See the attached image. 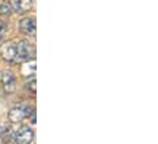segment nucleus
<instances>
[{
  "mask_svg": "<svg viewBox=\"0 0 158 144\" xmlns=\"http://www.w3.org/2000/svg\"><path fill=\"white\" fill-rule=\"evenodd\" d=\"M5 33H6V25L5 22L0 21V39L5 36Z\"/></svg>",
  "mask_w": 158,
  "mask_h": 144,
  "instance_id": "nucleus-10",
  "label": "nucleus"
},
{
  "mask_svg": "<svg viewBox=\"0 0 158 144\" xmlns=\"http://www.w3.org/2000/svg\"><path fill=\"white\" fill-rule=\"evenodd\" d=\"M0 82H1V86L4 88V92L5 93H12L16 88V79H15V76L12 74V72L10 71H2L0 74Z\"/></svg>",
  "mask_w": 158,
  "mask_h": 144,
  "instance_id": "nucleus-5",
  "label": "nucleus"
},
{
  "mask_svg": "<svg viewBox=\"0 0 158 144\" xmlns=\"http://www.w3.org/2000/svg\"><path fill=\"white\" fill-rule=\"evenodd\" d=\"M12 5H14L15 11H17L20 14H25L32 9L33 0H14Z\"/></svg>",
  "mask_w": 158,
  "mask_h": 144,
  "instance_id": "nucleus-7",
  "label": "nucleus"
},
{
  "mask_svg": "<svg viewBox=\"0 0 158 144\" xmlns=\"http://www.w3.org/2000/svg\"><path fill=\"white\" fill-rule=\"evenodd\" d=\"M20 31L26 36H36V31H37L36 18L35 17H25V18H22L20 21Z\"/></svg>",
  "mask_w": 158,
  "mask_h": 144,
  "instance_id": "nucleus-6",
  "label": "nucleus"
},
{
  "mask_svg": "<svg viewBox=\"0 0 158 144\" xmlns=\"http://www.w3.org/2000/svg\"><path fill=\"white\" fill-rule=\"evenodd\" d=\"M31 114H35V110L31 106H20V108L11 109L9 112V120L14 123L23 121L26 117H30Z\"/></svg>",
  "mask_w": 158,
  "mask_h": 144,
  "instance_id": "nucleus-3",
  "label": "nucleus"
},
{
  "mask_svg": "<svg viewBox=\"0 0 158 144\" xmlns=\"http://www.w3.org/2000/svg\"><path fill=\"white\" fill-rule=\"evenodd\" d=\"M0 56L7 62H15L17 60V49L14 42H5L0 45Z\"/></svg>",
  "mask_w": 158,
  "mask_h": 144,
  "instance_id": "nucleus-2",
  "label": "nucleus"
},
{
  "mask_svg": "<svg viewBox=\"0 0 158 144\" xmlns=\"http://www.w3.org/2000/svg\"><path fill=\"white\" fill-rule=\"evenodd\" d=\"M17 49V59L21 61H30L36 58V49L32 44H30L26 40L20 42L16 45Z\"/></svg>",
  "mask_w": 158,
  "mask_h": 144,
  "instance_id": "nucleus-1",
  "label": "nucleus"
},
{
  "mask_svg": "<svg viewBox=\"0 0 158 144\" xmlns=\"http://www.w3.org/2000/svg\"><path fill=\"white\" fill-rule=\"evenodd\" d=\"M35 133L28 126H22L19 128L14 136V141L16 144H31L33 141Z\"/></svg>",
  "mask_w": 158,
  "mask_h": 144,
  "instance_id": "nucleus-4",
  "label": "nucleus"
},
{
  "mask_svg": "<svg viewBox=\"0 0 158 144\" xmlns=\"http://www.w3.org/2000/svg\"><path fill=\"white\" fill-rule=\"evenodd\" d=\"M11 9L7 4H1L0 5V15H10Z\"/></svg>",
  "mask_w": 158,
  "mask_h": 144,
  "instance_id": "nucleus-9",
  "label": "nucleus"
},
{
  "mask_svg": "<svg viewBox=\"0 0 158 144\" xmlns=\"http://www.w3.org/2000/svg\"><path fill=\"white\" fill-rule=\"evenodd\" d=\"M36 84H37L36 78H35V77H32V79H30V81L27 82V88H28L32 93H36Z\"/></svg>",
  "mask_w": 158,
  "mask_h": 144,
  "instance_id": "nucleus-8",
  "label": "nucleus"
}]
</instances>
